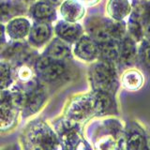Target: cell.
<instances>
[{
  "label": "cell",
  "instance_id": "1",
  "mask_svg": "<svg viewBox=\"0 0 150 150\" xmlns=\"http://www.w3.org/2000/svg\"><path fill=\"white\" fill-rule=\"evenodd\" d=\"M26 90L20 86L0 90V131L12 129L18 122L20 112L25 104Z\"/></svg>",
  "mask_w": 150,
  "mask_h": 150
},
{
  "label": "cell",
  "instance_id": "2",
  "mask_svg": "<svg viewBox=\"0 0 150 150\" xmlns=\"http://www.w3.org/2000/svg\"><path fill=\"white\" fill-rule=\"evenodd\" d=\"M23 144L25 149H56L60 143L55 131L45 121L37 119L26 126L23 133Z\"/></svg>",
  "mask_w": 150,
  "mask_h": 150
},
{
  "label": "cell",
  "instance_id": "3",
  "mask_svg": "<svg viewBox=\"0 0 150 150\" xmlns=\"http://www.w3.org/2000/svg\"><path fill=\"white\" fill-rule=\"evenodd\" d=\"M91 86L94 91L107 92L114 95L118 87V76L115 64L98 59L89 70Z\"/></svg>",
  "mask_w": 150,
  "mask_h": 150
},
{
  "label": "cell",
  "instance_id": "4",
  "mask_svg": "<svg viewBox=\"0 0 150 150\" xmlns=\"http://www.w3.org/2000/svg\"><path fill=\"white\" fill-rule=\"evenodd\" d=\"M96 116L95 92L81 94L71 98L66 107L65 117L77 124H83Z\"/></svg>",
  "mask_w": 150,
  "mask_h": 150
},
{
  "label": "cell",
  "instance_id": "5",
  "mask_svg": "<svg viewBox=\"0 0 150 150\" xmlns=\"http://www.w3.org/2000/svg\"><path fill=\"white\" fill-rule=\"evenodd\" d=\"M54 129L62 148H86V145H84L86 142H83L81 133H80L79 124L65 117L56 122Z\"/></svg>",
  "mask_w": 150,
  "mask_h": 150
},
{
  "label": "cell",
  "instance_id": "6",
  "mask_svg": "<svg viewBox=\"0 0 150 150\" xmlns=\"http://www.w3.org/2000/svg\"><path fill=\"white\" fill-rule=\"evenodd\" d=\"M34 69L38 76L48 83L57 81L66 73L63 61L52 60L44 54L35 61Z\"/></svg>",
  "mask_w": 150,
  "mask_h": 150
},
{
  "label": "cell",
  "instance_id": "7",
  "mask_svg": "<svg viewBox=\"0 0 150 150\" xmlns=\"http://www.w3.org/2000/svg\"><path fill=\"white\" fill-rule=\"evenodd\" d=\"M84 28L86 34L98 44L112 40L110 31L109 17H104L98 14L89 16L84 23Z\"/></svg>",
  "mask_w": 150,
  "mask_h": 150
},
{
  "label": "cell",
  "instance_id": "8",
  "mask_svg": "<svg viewBox=\"0 0 150 150\" xmlns=\"http://www.w3.org/2000/svg\"><path fill=\"white\" fill-rule=\"evenodd\" d=\"M73 54L77 59L86 63H94L100 58V46L87 34H83L74 42Z\"/></svg>",
  "mask_w": 150,
  "mask_h": 150
},
{
  "label": "cell",
  "instance_id": "9",
  "mask_svg": "<svg viewBox=\"0 0 150 150\" xmlns=\"http://www.w3.org/2000/svg\"><path fill=\"white\" fill-rule=\"evenodd\" d=\"M47 94L45 89L38 84L34 88L26 90L25 104L22 109L23 117H28L39 112L46 101Z\"/></svg>",
  "mask_w": 150,
  "mask_h": 150
},
{
  "label": "cell",
  "instance_id": "10",
  "mask_svg": "<svg viewBox=\"0 0 150 150\" xmlns=\"http://www.w3.org/2000/svg\"><path fill=\"white\" fill-rule=\"evenodd\" d=\"M132 4L131 0H107V17L116 21H127L132 12Z\"/></svg>",
  "mask_w": 150,
  "mask_h": 150
},
{
  "label": "cell",
  "instance_id": "11",
  "mask_svg": "<svg viewBox=\"0 0 150 150\" xmlns=\"http://www.w3.org/2000/svg\"><path fill=\"white\" fill-rule=\"evenodd\" d=\"M56 36L69 43H74L83 35V28L79 23L59 21L54 27Z\"/></svg>",
  "mask_w": 150,
  "mask_h": 150
},
{
  "label": "cell",
  "instance_id": "12",
  "mask_svg": "<svg viewBox=\"0 0 150 150\" xmlns=\"http://www.w3.org/2000/svg\"><path fill=\"white\" fill-rule=\"evenodd\" d=\"M59 12L63 20L79 23L86 15V6L79 0H63L60 4Z\"/></svg>",
  "mask_w": 150,
  "mask_h": 150
},
{
  "label": "cell",
  "instance_id": "13",
  "mask_svg": "<svg viewBox=\"0 0 150 150\" xmlns=\"http://www.w3.org/2000/svg\"><path fill=\"white\" fill-rule=\"evenodd\" d=\"M135 40L127 35L120 41L119 63L127 68H130L135 65L139 58L138 48Z\"/></svg>",
  "mask_w": 150,
  "mask_h": 150
},
{
  "label": "cell",
  "instance_id": "14",
  "mask_svg": "<svg viewBox=\"0 0 150 150\" xmlns=\"http://www.w3.org/2000/svg\"><path fill=\"white\" fill-rule=\"evenodd\" d=\"M53 34L52 26L48 22H37L31 26L28 40L30 44L35 47H41L47 43Z\"/></svg>",
  "mask_w": 150,
  "mask_h": 150
},
{
  "label": "cell",
  "instance_id": "15",
  "mask_svg": "<svg viewBox=\"0 0 150 150\" xmlns=\"http://www.w3.org/2000/svg\"><path fill=\"white\" fill-rule=\"evenodd\" d=\"M31 29L29 20L25 17H15L8 22L6 32L13 40H20L28 36Z\"/></svg>",
  "mask_w": 150,
  "mask_h": 150
},
{
  "label": "cell",
  "instance_id": "16",
  "mask_svg": "<svg viewBox=\"0 0 150 150\" xmlns=\"http://www.w3.org/2000/svg\"><path fill=\"white\" fill-rule=\"evenodd\" d=\"M120 83L125 90L137 91L143 87L144 76L140 69L135 68H127L120 77Z\"/></svg>",
  "mask_w": 150,
  "mask_h": 150
},
{
  "label": "cell",
  "instance_id": "17",
  "mask_svg": "<svg viewBox=\"0 0 150 150\" xmlns=\"http://www.w3.org/2000/svg\"><path fill=\"white\" fill-rule=\"evenodd\" d=\"M70 53H71V49L69 42L63 40L60 38H56L47 46L43 54L48 56L52 60L63 61L69 57Z\"/></svg>",
  "mask_w": 150,
  "mask_h": 150
},
{
  "label": "cell",
  "instance_id": "18",
  "mask_svg": "<svg viewBox=\"0 0 150 150\" xmlns=\"http://www.w3.org/2000/svg\"><path fill=\"white\" fill-rule=\"evenodd\" d=\"M16 77L19 83H21L20 86L25 90H29L39 84L37 81V73L35 69L25 62L17 69Z\"/></svg>",
  "mask_w": 150,
  "mask_h": 150
},
{
  "label": "cell",
  "instance_id": "19",
  "mask_svg": "<svg viewBox=\"0 0 150 150\" xmlns=\"http://www.w3.org/2000/svg\"><path fill=\"white\" fill-rule=\"evenodd\" d=\"M100 46V58L112 64L119 63L120 41L112 40L104 43L98 44Z\"/></svg>",
  "mask_w": 150,
  "mask_h": 150
},
{
  "label": "cell",
  "instance_id": "20",
  "mask_svg": "<svg viewBox=\"0 0 150 150\" xmlns=\"http://www.w3.org/2000/svg\"><path fill=\"white\" fill-rule=\"evenodd\" d=\"M31 15L37 22H49L55 18L54 6L46 1H39L32 6Z\"/></svg>",
  "mask_w": 150,
  "mask_h": 150
},
{
  "label": "cell",
  "instance_id": "21",
  "mask_svg": "<svg viewBox=\"0 0 150 150\" xmlns=\"http://www.w3.org/2000/svg\"><path fill=\"white\" fill-rule=\"evenodd\" d=\"M94 92H95L96 101V116H103L107 115L115 105L114 100H112V95L101 91Z\"/></svg>",
  "mask_w": 150,
  "mask_h": 150
},
{
  "label": "cell",
  "instance_id": "22",
  "mask_svg": "<svg viewBox=\"0 0 150 150\" xmlns=\"http://www.w3.org/2000/svg\"><path fill=\"white\" fill-rule=\"evenodd\" d=\"M28 52L22 42H13V43L8 44V46L4 47L2 50L1 56L4 59L11 60V59H17L22 58L25 60L27 58Z\"/></svg>",
  "mask_w": 150,
  "mask_h": 150
},
{
  "label": "cell",
  "instance_id": "23",
  "mask_svg": "<svg viewBox=\"0 0 150 150\" xmlns=\"http://www.w3.org/2000/svg\"><path fill=\"white\" fill-rule=\"evenodd\" d=\"M140 18L137 16L130 14V16L127 20V30H128V36L130 37L136 42H139L143 40L144 34L142 29V22Z\"/></svg>",
  "mask_w": 150,
  "mask_h": 150
},
{
  "label": "cell",
  "instance_id": "24",
  "mask_svg": "<svg viewBox=\"0 0 150 150\" xmlns=\"http://www.w3.org/2000/svg\"><path fill=\"white\" fill-rule=\"evenodd\" d=\"M147 147V142L142 132L132 131L126 137L127 149H144Z\"/></svg>",
  "mask_w": 150,
  "mask_h": 150
},
{
  "label": "cell",
  "instance_id": "25",
  "mask_svg": "<svg viewBox=\"0 0 150 150\" xmlns=\"http://www.w3.org/2000/svg\"><path fill=\"white\" fill-rule=\"evenodd\" d=\"M13 82V71L11 64L0 61V90L8 89Z\"/></svg>",
  "mask_w": 150,
  "mask_h": 150
},
{
  "label": "cell",
  "instance_id": "26",
  "mask_svg": "<svg viewBox=\"0 0 150 150\" xmlns=\"http://www.w3.org/2000/svg\"><path fill=\"white\" fill-rule=\"evenodd\" d=\"M14 13H15L14 6L7 1L0 0V23L8 22L14 16Z\"/></svg>",
  "mask_w": 150,
  "mask_h": 150
},
{
  "label": "cell",
  "instance_id": "27",
  "mask_svg": "<svg viewBox=\"0 0 150 150\" xmlns=\"http://www.w3.org/2000/svg\"><path fill=\"white\" fill-rule=\"evenodd\" d=\"M139 58L145 67L150 68V42L143 41L138 49Z\"/></svg>",
  "mask_w": 150,
  "mask_h": 150
},
{
  "label": "cell",
  "instance_id": "28",
  "mask_svg": "<svg viewBox=\"0 0 150 150\" xmlns=\"http://www.w3.org/2000/svg\"><path fill=\"white\" fill-rule=\"evenodd\" d=\"M142 29L144 38L150 40V11H148L142 18Z\"/></svg>",
  "mask_w": 150,
  "mask_h": 150
},
{
  "label": "cell",
  "instance_id": "29",
  "mask_svg": "<svg viewBox=\"0 0 150 150\" xmlns=\"http://www.w3.org/2000/svg\"><path fill=\"white\" fill-rule=\"evenodd\" d=\"M6 27L0 23V48H2L6 43Z\"/></svg>",
  "mask_w": 150,
  "mask_h": 150
},
{
  "label": "cell",
  "instance_id": "30",
  "mask_svg": "<svg viewBox=\"0 0 150 150\" xmlns=\"http://www.w3.org/2000/svg\"><path fill=\"white\" fill-rule=\"evenodd\" d=\"M79 1L83 3L86 7H94L97 6L98 4H100L101 0H79Z\"/></svg>",
  "mask_w": 150,
  "mask_h": 150
},
{
  "label": "cell",
  "instance_id": "31",
  "mask_svg": "<svg viewBox=\"0 0 150 150\" xmlns=\"http://www.w3.org/2000/svg\"><path fill=\"white\" fill-rule=\"evenodd\" d=\"M44 1L48 2L49 4L53 5V6H57V5L61 4V2H62L63 0H44Z\"/></svg>",
  "mask_w": 150,
  "mask_h": 150
},
{
  "label": "cell",
  "instance_id": "32",
  "mask_svg": "<svg viewBox=\"0 0 150 150\" xmlns=\"http://www.w3.org/2000/svg\"><path fill=\"white\" fill-rule=\"evenodd\" d=\"M148 8H149V11H150V2H149V5H148Z\"/></svg>",
  "mask_w": 150,
  "mask_h": 150
},
{
  "label": "cell",
  "instance_id": "33",
  "mask_svg": "<svg viewBox=\"0 0 150 150\" xmlns=\"http://www.w3.org/2000/svg\"><path fill=\"white\" fill-rule=\"evenodd\" d=\"M145 1H148V2H150V0H145Z\"/></svg>",
  "mask_w": 150,
  "mask_h": 150
}]
</instances>
